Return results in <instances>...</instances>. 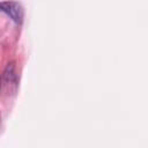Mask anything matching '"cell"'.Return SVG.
Instances as JSON below:
<instances>
[{
  "label": "cell",
  "instance_id": "obj_1",
  "mask_svg": "<svg viewBox=\"0 0 148 148\" xmlns=\"http://www.w3.org/2000/svg\"><path fill=\"white\" fill-rule=\"evenodd\" d=\"M0 12L7 14L16 23H22L23 21V8L18 2L15 1L0 2Z\"/></svg>",
  "mask_w": 148,
  "mask_h": 148
}]
</instances>
